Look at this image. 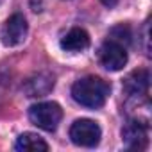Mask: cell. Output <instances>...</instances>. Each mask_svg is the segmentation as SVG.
I'll return each instance as SVG.
<instances>
[{
    "label": "cell",
    "instance_id": "obj_1",
    "mask_svg": "<svg viewBox=\"0 0 152 152\" xmlns=\"http://www.w3.org/2000/svg\"><path fill=\"white\" fill-rule=\"evenodd\" d=\"M109 91H111V86L104 79L95 77V75L83 77L79 81H75L72 86L73 100L84 107H90V109L102 107L109 97Z\"/></svg>",
    "mask_w": 152,
    "mask_h": 152
},
{
    "label": "cell",
    "instance_id": "obj_2",
    "mask_svg": "<svg viewBox=\"0 0 152 152\" xmlns=\"http://www.w3.org/2000/svg\"><path fill=\"white\" fill-rule=\"evenodd\" d=\"M29 118L39 129L52 132V131L57 129V125L63 118V109L56 102H39V104L31 106Z\"/></svg>",
    "mask_w": 152,
    "mask_h": 152
},
{
    "label": "cell",
    "instance_id": "obj_3",
    "mask_svg": "<svg viewBox=\"0 0 152 152\" xmlns=\"http://www.w3.org/2000/svg\"><path fill=\"white\" fill-rule=\"evenodd\" d=\"M100 127L97 122L81 118L75 120L70 127V140L79 147H95L100 141Z\"/></svg>",
    "mask_w": 152,
    "mask_h": 152
},
{
    "label": "cell",
    "instance_id": "obj_4",
    "mask_svg": "<svg viewBox=\"0 0 152 152\" xmlns=\"http://www.w3.org/2000/svg\"><path fill=\"white\" fill-rule=\"evenodd\" d=\"M27 31H29L27 20L23 18V15L16 13L9 16L2 25V29H0V41L6 47H16L23 43V39L27 38Z\"/></svg>",
    "mask_w": 152,
    "mask_h": 152
},
{
    "label": "cell",
    "instance_id": "obj_5",
    "mask_svg": "<svg viewBox=\"0 0 152 152\" xmlns=\"http://www.w3.org/2000/svg\"><path fill=\"white\" fill-rule=\"evenodd\" d=\"M99 61L106 70L118 72L127 63V48L113 39H107L99 50Z\"/></svg>",
    "mask_w": 152,
    "mask_h": 152
},
{
    "label": "cell",
    "instance_id": "obj_6",
    "mask_svg": "<svg viewBox=\"0 0 152 152\" xmlns=\"http://www.w3.org/2000/svg\"><path fill=\"white\" fill-rule=\"evenodd\" d=\"M122 140L127 148L143 150L148 143V125L141 120H131L122 129Z\"/></svg>",
    "mask_w": 152,
    "mask_h": 152
},
{
    "label": "cell",
    "instance_id": "obj_7",
    "mask_svg": "<svg viewBox=\"0 0 152 152\" xmlns=\"http://www.w3.org/2000/svg\"><path fill=\"white\" fill-rule=\"evenodd\" d=\"M90 47V36L84 29H70L61 38V48L66 52H83Z\"/></svg>",
    "mask_w": 152,
    "mask_h": 152
},
{
    "label": "cell",
    "instance_id": "obj_8",
    "mask_svg": "<svg viewBox=\"0 0 152 152\" xmlns=\"http://www.w3.org/2000/svg\"><path fill=\"white\" fill-rule=\"evenodd\" d=\"M124 90L129 97H141L148 91V72L147 70H134L124 81Z\"/></svg>",
    "mask_w": 152,
    "mask_h": 152
},
{
    "label": "cell",
    "instance_id": "obj_9",
    "mask_svg": "<svg viewBox=\"0 0 152 152\" xmlns=\"http://www.w3.org/2000/svg\"><path fill=\"white\" fill-rule=\"evenodd\" d=\"M52 88H54V77H52V75H48V73H38V75L31 77L25 83L23 91L27 93V97H43Z\"/></svg>",
    "mask_w": 152,
    "mask_h": 152
},
{
    "label": "cell",
    "instance_id": "obj_10",
    "mask_svg": "<svg viewBox=\"0 0 152 152\" xmlns=\"http://www.w3.org/2000/svg\"><path fill=\"white\" fill-rule=\"evenodd\" d=\"M15 148L20 152H38V150H48V145L43 141L41 136L34 132H23L22 136H18Z\"/></svg>",
    "mask_w": 152,
    "mask_h": 152
},
{
    "label": "cell",
    "instance_id": "obj_11",
    "mask_svg": "<svg viewBox=\"0 0 152 152\" xmlns=\"http://www.w3.org/2000/svg\"><path fill=\"white\" fill-rule=\"evenodd\" d=\"M107 39H113V41H116V43H120V45H124L127 48V45L131 41V29L127 25H124V23L116 25V27H113L109 31V38Z\"/></svg>",
    "mask_w": 152,
    "mask_h": 152
},
{
    "label": "cell",
    "instance_id": "obj_12",
    "mask_svg": "<svg viewBox=\"0 0 152 152\" xmlns=\"http://www.w3.org/2000/svg\"><path fill=\"white\" fill-rule=\"evenodd\" d=\"M100 2H102L106 7H109V9H111V7H115V6L118 4V0H100Z\"/></svg>",
    "mask_w": 152,
    "mask_h": 152
}]
</instances>
